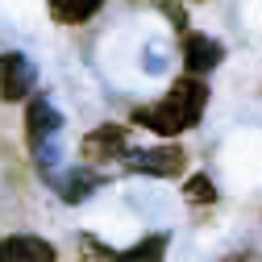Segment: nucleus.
<instances>
[{"label":"nucleus","instance_id":"4","mask_svg":"<svg viewBox=\"0 0 262 262\" xmlns=\"http://www.w3.org/2000/svg\"><path fill=\"white\" fill-rule=\"evenodd\" d=\"M221 58H225V50H221L216 38H208V34H187V38H183V67H187L191 79L208 75Z\"/></svg>","mask_w":262,"mask_h":262},{"label":"nucleus","instance_id":"6","mask_svg":"<svg viewBox=\"0 0 262 262\" xmlns=\"http://www.w3.org/2000/svg\"><path fill=\"white\" fill-rule=\"evenodd\" d=\"M54 246L42 242V237H29V233H17V237H5L0 242V262H54Z\"/></svg>","mask_w":262,"mask_h":262},{"label":"nucleus","instance_id":"7","mask_svg":"<svg viewBox=\"0 0 262 262\" xmlns=\"http://www.w3.org/2000/svg\"><path fill=\"white\" fill-rule=\"evenodd\" d=\"M58 125H62V117L54 113V104H46V100H29V108H25V134H29V146H42Z\"/></svg>","mask_w":262,"mask_h":262},{"label":"nucleus","instance_id":"1","mask_svg":"<svg viewBox=\"0 0 262 262\" xmlns=\"http://www.w3.org/2000/svg\"><path fill=\"white\" fill-rule=\"evenodd\" d=\"M204 104H208V83L183 75V79H175V88L162 96V100H154V104L138 108V113H134V121H138V125H146L150 134L175 138V134H187V129L200 121Z\"/></svg>","mask_w":262,"mask_h":262},{"label":"nucleus","instance_id":"8","mask_svg":"<svg viewBox=\"0 0 262 262\" xmlns=\"http://www.w3.org/2000/svg\"><path fill=\"white\" fill-rule=\"evenodd\" d=\"M100 5L104 0H50V13L58 21H67V25H83L88 17L100 13Z\"/></svg>","mask_w":262,"mask_h":262},{"label":"nucleus","instance_id":"9","mask_svg":"<svg viewBox=\"0 0 262 262\" xmlns=\"http://www.w3.org/2000/svg\"><path fill=\"white\" fill-rule=\"evenodd\" d=\"M162 250H167V233H154V237H146L138 246L121 250L113 262H162Z\"/></svg>","mask_w":262,"mask_h":262},{"label":"nucleus","instance_id":"12","mask_svg":"<svg viewBox=\"0 0 262 262\" xmlns=\"http://www.w3.org/2000/svg\"><path fill=\"white\" fill-rule=\"evenodd\" d=\"M162 9H167V17H171V25H175V29H183V25H187V17H183V9L175 5V0H167Z\"/></svg>","mask_w":262,"mask_h":262},{"label":"nucleus","instance_id":"10","mask_svg":"<svg viewBox=\"0 0 262 262\" xmlns=\"http://www.w3.org/2000/svg\"><path fill=\"white\" fill-rule=\"evenodd\" d=\"M92 191H96V175H92V171H71L67 179H62V200H67V204L88 200Z\"/></svg>","mask_w":262,"mask_h":262},{"label":"nucleus","instance_id":"2","mask_svg":"<svg viewBox=\"0 0 262 262\" xmlns=\"http://www.w3.org/2000/svg\"><path fill=\"white\" fill-rule=\"evenodd\" d=\"M125 167L134 175H158V179H171L183 171V150L179 146H146V150H125Z\"/></svg>","mask_w":262,"mask_h":262},{"label":"nucleus","instance_id":"3","mask_svg":"<svg viewBox=\"0 0 262 262\" xmlns=\"http://www.w3.org/2000/svg\"><path fill=\"white\" fill-rule=\"evenodd\" d=\"M29 88H34V62L17 50L0 54V96L5 100H25Z\"/></svg>","mask_w":262,"mask_h":262},{"label":"nucleus","instance_id":"11","mask_svg":"<svg viewBox=\"0 0 262 262\" xmlns=\"http://www.w3.org/2000/svg\"><path fill=\"white\" fill-rule=\"evenodd\" d=\"M183 200H187V204H212V200H216L212 179H208V175H191V179L183 183Z\"/></svg>","mask_w":262,"mask_h":262},{"label":"nucleus","instance_id":"5","mask_svg":"<svg viewBox=\"0 0 262 262\" xmlns=\"http://www.w3.org/2000/svg\"><path fill=\"white\" fill-rule=\"evenodd\" d=\"M129 142H125V125H100L83 138V158L88 162H113V158H125Z\"/></svg>","mask_w":262,"mask_h":262},{"label":"nucleus","instance_id":"13","mask_svg":"<svg viewBox=\"0 0 262 262\" xmlns=\"http://www.w3.org/2000/svg\"><path fill=\"white\" fill-rule=\"evenodd\" d=\"M221 262H250L246 254H233V258H221Z\"/></svg>","mask_w":262,"mask_h":262}]
</instances>
